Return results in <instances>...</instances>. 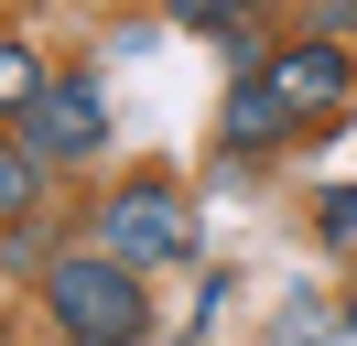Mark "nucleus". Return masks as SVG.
<instances>
[{
    "label": "nucleus",
    "instance_id": "39448f33",
    "mask_svg": "<svg viewBox=\"0 0 357 346\" xmlns=\"http://www.w3.org/2000/svg\"><path fill=\"white\" fill-rule=\"evenodd\" d=\"M282 141H303L282 76H271V65H238V86H227V108H217V151H227V163H271Z\"/></svg>",
    "mask_w": 357,
    "mask_h": 346
},
{
    "label": "nucleus",
    "instance_id": "423d86ee",
    "mask_svg": "<svg viewBox=\"0 0 357 346\" xmlns=\"http://www.w3.org/2000/svg\"><path fill=\"white\" fill-rule=\"evenodd\" d=\"M271 11H282V0H174V22L206 33L227 65H271Z\"/></svg>",
    "mask_w": 357,
    "mask_h": 346
},
{
    "label": "nucleus",
    "instance_id": "7ed1b4c3",
    "mask_svg": "<svg viewBox=\"0 0 357 346\" xmlns=\"http://www.w3.org/2000/svg\"><path fill=\"white\" fill-rule=\"evenodd\" d=\"M11 141H22L44 173H76V163H98V151H109V86H98V76H54L44 98L22 108V130H11Z\"/></svg>",
    "mask_w": 357,
    "mask_h": 346
},
{
    "label": "nucleus",
    "instance_id": "f257e3e1",
    "mask_svg": "<svg viewBox=\"0 0 357 346\" xmlns=\"http://www.w3.org/2000/svg\"><path fill=\"white\" fill-rule=\"evenodd\" d=\"M44 314L66 336H87V346H141L152 336V271H130L98 238H76V249L44 260Z\"/></svg>",
    "mask_w": 357,
    "mask_h": 346
},
{
    "label": "nucleus",
    "instance_id": "1a4fd4ad",
    "mask_svg": "<svg viewBox=\"0 0 357 346\" xmlns=\"http://www.w3.org/2000/svg\"><path fill=\"white\" fill-rule=\"evenodd\" d=\"M303 33H325V43H357V0H303Z\"/></svg>",
    "mask_w": 357,
    "mask_h": 346
},
{
    "label": "nucleus",
    "instance_id": "6e6552de",
    "mask_svg": "<svg viewBox=\"0 0 357 346\" xmlns=\"http://www.w3.org/2000/svg\"><path fill=\"white\" fill-rule=\"evenodd\" d=\"M44 195H54V173L33 163V151L11 141V130H0V227H22V216L44 206Z\"/></svg>",
    "mask_w": 357,
    "mask_h": 346
},
{
    "label": "nucleus",
    "instance_id": "9b49d317",
    "mask_svg": "<svg viewBox=\"0 0 357 346\" xmlns=\"http://www.w3.org/2000/svg\"><path fill=\"white\" fill-rule=\"evenodd\" d=\"M0 346H11V336H0Z\"/></svg>",
    "mask_w": 357,
    "mask_h": 346
},
{
    "label": "nucleus",
    "instance_id": "9d476101",
    "mask_svg": "<svg viewBox=\"0 0 357 346\" xmlns=\"http://www.w3.org/2000/svg\"><path fill=\"white\" fill-rule=\"evenodd\" d=\"M66 346H87V336H66Z\"/></svg>",
    "mask_w": 357,
    "mask_h": 346
},
{
    "label": "nucleus",
    "instance_id": "20e7f679",
    "mask_svg": "<svg viewBox=\"0 0 357 346\" xmlns=\"http://www.w3.org/2000/svg\"><path fill=\"white\" fill-rule=\"evenodd\" d=\"M271 76H282L292 119H303V141H314V130H335V119L357 108V43H325V33H292L282 54H271Z\"/></svg>",
    "mask_w": 357,
    "mask_h": 346
},
{
    "label": "nucleus",
    "instance_id": "0eeeda50",
    "mask_svg": "<svg viewBox=\"0 0 357 346\" xmlns=\"http://www.w3.org/2000/svg\"><path fill=\"white\" fill-rule=\"evenodd\" d=\"M44 86H54V65L33 54L22 33H0V130H22V108L44 98Z\"/></svg>",
    "mask_w": 357,
    "mask_h": 346
},
{
    "label": "nucleus",
    "instance_id": "f03ea898",
    "mask_svg": "<svg viewBox=\"0 0 357 346\" xmlns=\"http://www.w3.org/2000/svg\"><path fill=\"white\" fill-rule=\"evenodd\" d=\"M87 238L109 260H130V271H184V260H195V195H184L174 173H119V184L98 195Z\"/></svg>",
    "mask_w": 357,
    "mask_h": 346
}]
</instances>
